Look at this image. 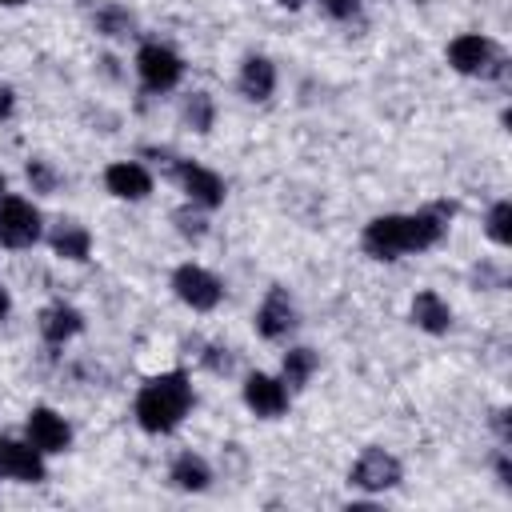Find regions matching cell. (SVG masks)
Returning <instances> with one entry per match:
<instances>
[{
  "instance_id": "obj_1",
  "label": "cell",
  "mask_w": 512,
  "mask_h": 512,
  "mask_svg": "<svg viewBox=\"0 0 512 512\" xmlns=\"http://www.w3.org/2000/svg\"><path fill=\"white\" fill-rule=\"evenodd\" d=\"M456 200H428L412 212H376L360 228V252L376 264H396L444 244L456 220Z\"/></svg>"
},
{
  "instance_id": "obj_2",
  "label": "cell",
  "mask_w": 512,
  "mask_h": 512,
  "mask_svg": "<svg viewBox=\"0 0 512 512\" xmlns=\"http://www.w3.org/2000/svg\"><path fill=\"white\" fill-rule=\"evenodd\" d=\"M196 408V384L184 364L160 368L144 376V384L132 396V424L144 436H172L184 428V420Z\"/></svg>"
},
{
  "instance_id": "obj_3",
  "label": "cell",
  "mask_w": 512,
  "mask_h": 512,
  "mask_svg": "<svg viewBox=\"0 0 512 512\" xmlns=\"http://www.w3.org/2000/svg\"><path fill=\"white\" fill-rule=\"evenodd\" d=\"M444 64L464 76V80H480V84H496L508 76V52L496 36L488 32H456L444 44Z\"/></svg>"
},
{
  "instance_id": "obj_4",
  "label": "cell",
  "mask_w": 512,
  "mask_h": 512,
  "mask_svg": "<svg viewBox=\"0 0 512 512\" xmlns=\"http://www.w3.org/2000/svg\"><path fill=\"white\" fill-rule=\"evenodd\" d=\"M132 76L136 84L148 92V96H168L184 84L188 76V60L168 44V40H136V52H132Z\"/></svg>"
},
{
  "instance_id": "obj_5",
  "label": "cell",
  "mask_w": 512,
  "mask_h": 512,
  "mask_svg": "<svg viewBox=\"0 0 512 512\" xmlns=\"http://www.w3.org/2000/svg\"><path fill=\"white\" fill-rule=\"evenodd\" d=\"M44 228H48V216L36 204V196H24V192L0 196V248L4 252H32L36 244H44Z\"/></svg>"
},
{
  "instance_id": "obj_6",
  "label": "cell",
  "mask_w": 512,
  "mask_h": 512,
  "mask_svg": "<svg viewBox=\"0 0 512 512\" xmlns=\"http://www.w3.org/2000/svg\"><path fill=\"white\" fill-rule=\"evenodd\" d=\"M168 288H172L176 304H184V308L196 312V316L216 312V308L224 304V296H228L224 280H220L208 264H200V260H180V264L168 272Z\"/></svg>"
},
{
  "instance_id": "obj_7",
  "label": "cell",
  "mask_w": 512,
  "mask_h": 512,
  "mask_svg": "<svg viewBox=\"0 0 512 512\" xmlns=\"http://www.w3.org/2000/svg\"><path fill=\"white\" fill-rule=\"evenodd\" d=\"M404 484V460L384 448V444H368L356 452V460L348 464V488H356L360 496H388Z\"/></svg>"
},
{
  "instance_id": "obj_8",
  "label": "cell",
  "mask_w": 512,
  "mask_h": 512,
  "mask_svg": "<svg viewBox=\"0 0 512 512\" xmlns=\"http://www.w3.org/2000/svg\"><path fill=\"white\" fill-rule=\"evenodd\" d=\"M300 324H304V316H300L296 296L284 284H268L264 296L252 308V332L264 344H288L300 332Z\"/></svg>"
},
{
  "instance_id": "obj_9",
  "label": "cell",
  "mask_w": 512,
  "mask_h": 512,
  "mask_svg": "<svg viewBox=\"0 0 512 512\" xmlns=\"http://www.w3.org/2000/svg\"><path fill=\"white\" fill-rule=\"evenodd\" d=\"M168 180L180 188V196H184L188 204H196V208H204V212H220L224 200H228V180H224L216 168H208V164H200V160H192V156H180V160L172 164Z\"/></svg>"
},
{
  "instance_id": "obj_10",
  "label": "cell",
  "mask_w": 512,
  "mask_h": 512,
  "mask_svg": "<svg viewBox=\"0 0 512 512\" xmlns=\"http://www.w3.org/2000/svg\"><path fill=\"white\" fill-rule=\"evenodd\" d=\"M20 436H24L36 452H44L48 460H52V456H68L72 444H76V428H72V420H68L60 408H52V404H32V408L24 412V428H20Z\"/></svg>"
},
{
  "instance_id": "obj_11",
  "label": "cell",
  "mask_w": 512,
  "mask_h": 512,
  "mask_svg": "<svg viewBox=\"0 0 512 512\" xmlns=\"http://www.w3.org/2000/svg\"><path fill=\"white\" fill-rule=\"evenodd\" d=\"M240 404L256 416V420H284L288 408H292V392L288 384L276 376V372H264V368H248L240 376Z\"/></svg>"
},
{
  "instance_id": "obj_12",
  "label": "cell",
  "mask_w": 512,
  "mask_h": 512,
  "mask_svg": "<svg viewBox=\"0 0 512 512\" xmlns=\"http://www.w3.org/2000/svg\"><path fill=\"white\" fill-rule=\"evenodd\" d=\"M100 184L112 200L120 204H144L156 192V172L140 160V156H124V160H108L100 172Z\"/></svg>"
},
{
  "instance_id": "obj_13",
  "label": "cell",
  "mask_w": 512,
  "mask_h": 512,
  "mask_svg": "<svg viewBox=\"0 0 512 512\" xmlns=\"http://www.w3.org/2000/svg\"><path fill=\"white\" fill-rule=\"evenodd\" d=\"M236 96L244 104H272L276 88H280V68L272 56L264 52H244L240 64H236Z\"/></svg>"
},
{
  "instance_id": "obj_14",
  "label": "cell",
  "mask_w": 512,
  "mask_h": 512,
  "mask_svg": "<svg viewBox=\"0 0 512 512\" xmlns=\"http://www.w3.org/2000/svg\"><path fill=\"white\" fill-rule=\"evenodd\" d=\"M88 328V316L72 304V300H48L36 308V336L48 348H68L72 340H80Z\"/></svg>"
},
{
  "instance_id": "obj_15",
  "label": "cell",
  "mask_w": 512,
  "mask_h": 512,
  "mask_svg": "<svg viewBox=\"0 0 512 512\" xmlns=\"http://www.w3.org/2000/svg\"><path fill=\"white\" fill-rule=\"evenodd\" d=\"M44 244H48V252H52L56 260H64V264H88L92 252H96L92 228H88L84 220H76V216L52 220V224L44 228Z\"/></svg>"
},
{
  "instance_id": "obj_16",
  "label": "cell",
  "mask_w": 512,
  "mask_h": 512,
  "mask_svg": "<svg viewBox=\"0 0 512 512\" xmlns=\"http://www.w3.org/2000/svg\"><path fill=\"white\" fill-rule=\"evenodd\" d=\"M88 28L108 44H132L140 40V16L120 0H96L88 8Z\"/></svg>"
},
{
  "instance_id": "obj_17",
  "label": "cell",
  "mask_w": 512,
  "mask_h": 512,
  "mask_svg": "<svg viewBox=\"0 0 512 512\" xmlns=\"http://www.w3.org/2000/svg\"><path fill=\"white\" fill-rule=\"evenodd\" d=\"M164 480H168V488H172V492L204 496V492H212V484H216V468H212V460H208L204 452L184 448V452H176V456L168 460Z\"/></svg>"
},
{
  "instance_id": "obj_18",
  "label": "cell",
  "mask_w": 512,
  "mask_h": 512,
  "mask_svg": "<svg viewBox=\"0 0 512 512\" xmlns=\"http://www.w3.org/2000/svg\"><path fill=\"white\" fill-rule=\"evenodd\" d=\"M408 324H412L416 332H424V336H448L452 324H456V312H452V304H448L444 292H436V288H416L412 300H408Z\"/></svg>"
},
{
  "instance_id": "obj_19",
  "label": "cell",
  "mask_w": 512,
  "mask_h": 512,
  "mask_svg": "<svg viewBox=\"0 0 512 512\" xmlns=\"http://www.w3.org/2000/svg\"><path fill=\"white\" fill-rule=\"evenodd\" d=\"M316 372H320V352L312 348V344H284V352H280V380L288 384V392L292 396H300L312 380H316Z\"/></svg>"
},
{
  "instance_id": "obj_20",
  "label": "cell",
  "mask_w": 512,
  "mask_h": 512,
  "mask_svg": "<svg viewBox=\"0 0 512 512\" xmlns=\"http://www.w3.org/2000/svg\"><path fill=\"white\" fill-rule=\"evenodd\" d=\"M176 116H180V128H188L192 136H212L220 108H216V96L208 88H192V92L180 96Z\"/></svg>"
},
{
  "instance_id": "obj_21",
  "label": "cell",
  "mask_w": 512,
  "mask_h": 512,
  "mask_svg": "<svg viewBox=\"0 0 512 512\" xmlns=\"http://www.w3.org/2000/svg\"><path fill=\"white\" fill-rule=\"evenodd\" d=\"M24 184H28L32 196H60L68 176L52 156H28L24 160Z\"/></svg>"
},
{
  "instance_id": "obj_22",
  "label": "cell",
  "mask_w": 512,
  "mask_h": 512,
  "mask_svg": "<svg viewBox=\"0 0 512 512\" xmlns=\"http://www.w3.org/2000/svg\"><path fill=\"white\" fill-rule=\"evenodd\" d=\"M480 232H484V240H488L496 252H508V248H512V200H508V196H496V200L484 208Z\"/></svg>"
},
{
  "instance_id": "obj_23",
  "label": "cell",
  "mask_w": 512,
  "mask_h": 512,
  "mask_svg": "<svg viewBox=\"0 0 512 512\" xmlns=\"http://www.w3.org/2000/svg\"><path fill=\"white\" fill-rule=\"evenodd\" d=\"M168 220H172V232H176L184 244H204L208 232H212V212H204V208H196V204H188V200H180V204L168 212Z\"/></svg>"
},
{
  "instance_id": "obj_24",
  "label": "cell",
  "mask_w": 512,
  "mask_h": 512,
  "mask_svg": "<svg viewBox=\"0 0 512 512\" xmlns=\"http://www.w3.org/2000/svg\"><path fill=\"white\" fill-rule=\"evenodd\" d=\"M192 356H196V364L204 368V372H212V376H236V348L232 344H224V340H192Z\"/></svg>"
},
{
  "instance_id": "obj_25",
  "label": "cell",
  "mask_w": 512,
  "mask_h": 512,
  "mask_svg": "<svg viewBox=\"0 0 512 512\" xmlns=\"http://www.w3.org/2000/svg\"><path fill=\"white\" fill-rule=\"evenodd\" d=\"M468 284L476 292H500V288H508V272H504L500 260H476L468 268Z\"/></svg>"
},
{
  "instance_id": "obj_26",
  "label": "cell",
  "mask_w": 512,
  "mask_h": 512,
  "mask_svg": "<svg viewBox=\"0 0 512 512\" xmlns=\"http://www.w3.org/2000/svg\"><path fill=\"white\" fill-rule=\"evenodd\" d=\"M332 24H356L364 16V0H312Z\"/></svg>"
},
{
  "instance_id": "obj_27",
  "label": "cell",
  "mask_w": 512,
  "mask_h": 512,
  "mask_svg": "<svg viewBox=\"0 0 512 512\" xmlns=\"http://www.w3.org/2000/svg\"><path fill=\"white\" fill-rule=\"evenodd\" d=\"M492 476H496L500 492H512V448H508V444H500V448L492 452Z\"/></svg>"
},
{
  "instance_id": "obj_28",
  "label": "cell",
  "mask_w": 512,
  "mask_h": 512,
  "mask_svg": "<svg viewBox=\"0 0 512 512\" xmlns=\"http://www.w3.org/2000/svg\"><path fill=\"white\" fill-rule=\"evenodd\" d=\"M16 108H20V96H16V88H12L8 80H0V124H8V120L16 116Z\"/></svg>"
},
{
  "instance_id": "obj_29",
  "label": "cell",
  "mask_w": 512,
  "mask_h": 512,
  "mask_svg": "<svg viewBox=\"0 0 512 512\" xmlns=\"http://www.w3.org/2000/svg\"><path fill=\"white\" fill-rule=\"evenodd\" d=\"M488 424L496 428V440H500V444H512V432H508V408H496Z\"/></svg>"
},
{
  "instance_id": "obj_30",
  "label": "cell",
  "mask_w": 512,
  "mask_h": 512,
  "mask_svg": "<svg viewBox=\"0 0 512 512\" xmlns=\"http://www.w3.org/2000/svg\"><path fill=\"white\" fill-rule=\"evenodd\" d=\"M12 308H16V300H12V292H8V284H0V324H8V316H12Z\"/></svg>"
},
{
  "instance_id": "obj_31",
  "label": "cell",
  "mask_w": 512,
  "mask_h": 512,
  "mask_svg": "<svg viewBox=\"0 0 512 512\" xmlns=\"http://www.w3.org/2000/svg\"><path fill=\"white\" fill-rule=\"evenodd\" d=\"M272 4H276L280 12H300V8H308L312 0H272Z\"/></svg>"
},
{
  "instance_id": "obj_32",
  "label": "cell",
  "mask_w": 512,
  "mask_h": 512,
  "mask_svg": "<svg viewBox=\"0 0 512 512\" xmlns=\"http://www.w3.org/2000/svg\"><path fill=\"white\" fill-rule=\"evenodd\" d=\"M24 4H32V0H0V8H24Z\"/></svg>"
},
{
  "instance_id": "obj_33",
  "label": "cell",
  "mask_w": 512,
  "mask_h": 512,
  "mask_svg": "<svg viewBox=\"0 0 512 512\" xmlns=\"http://www.w3.org/2000/svg\"><path fill=\"white\" fill-rule=\"evenodd\" d=\"M4 192H8V172L0 168V196H4Z\"/></svg>"
},
{
  "instance_id": "obj_34",
  "label": "cell",
  "mask_w": 512,
  "mask_h": 512,
  "mask_svg": "<svg viewBox=\"0 0 512 512\" xmlns=\"http://www.w3.org/2000/svg\"><path fill=\"white\" fill-rule=\"evenodd\" d=\"M0 440H4V436H0Z\"/></svg>"
}]
</instances>
